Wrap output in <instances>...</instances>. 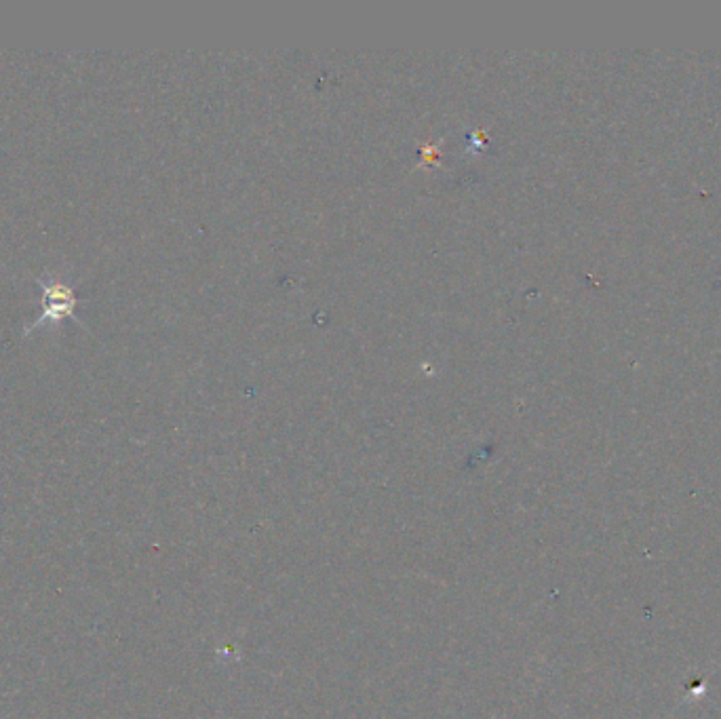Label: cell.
<instances>
[{"label": "cell", "instance_id": "obj_1", "mask_svg": "<svg viewBox=\"0 0 721 719\" xmlns=\"http://www.w3.org/2000/svg\"><path fill=\"white\" fill-rule=\"evenodd\" d=\"M43 291H45V300H43V315L38 317V321L32 327H38L47 323V319H51V323H57L62 317H72L74 308L79 306V300L74 296V289L62 281H41Z\"/></svg>", "mask_w": 721, "mask_h": 719}]
</instances>
